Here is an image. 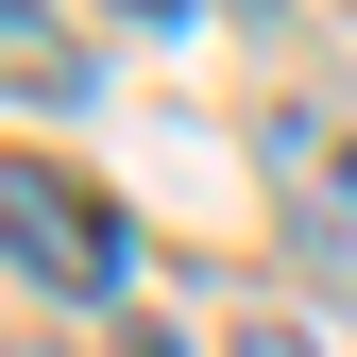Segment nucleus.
Returning <instances> with one entry per match:
<instances>
[{
    "label": "nucleus",
    "mask_w": 357,
    "mask_h": 357,
    "mask_svg": "<svg viewBox=\"0 0 357 357\" xmlns=\"http://www.w3.org/2000/svg\"><path fill=\"white\" fill-rule=\"evenodd\" d=\"M0 238H17V289H119V221L52 153H0Z\"/></svg>",
    "instance_id": "f257e3e1"
},
{
    "label": "nucleus",
    "mask_w": 357,
    "mask_h": 357,
    "mask_svg": "<svg viewBox=\"0 0 357 357\" xmlns=\"http://www.w3.org/2000/svg\"><path fill=\"white\" fill-rule=\"evenodd\" d=\"M255 153H273V188L306 204V238H357V137H324L306 102H273V119H255Z\"/></svg>",
    "instance_id": "f03ea898"
},
{
    "label": "nucleus",
    "mask_w": 357,
    "mask_h": 357,
    "mask_svg": "<svg viewBox=\"0 0 357 357\" xmlns=\"http://www.w3.org/2000/svg\"><path fill=\"white\" fill-rule=\"evenodd\" d=\"M221 357H324V340H306V324H289V306H255V324H238V340H221Z\"/></svg>",
    "instance_id": "7ed1b4c3"
},
{
    "label": "nucleus",
    "mask_w": 357,
    "mask_h": 357,
    "mask_svg": "<svg viewBox=\"0 0 357 357\" xmlns=\"http://www.w3.org/2000/svg\"><path fill=\"white\" fill-rule=\"evenodd\" d=\"M119 357H188V340H153V324H137V340H119Z\"/></svg>",
    "instance_id": "20e7f679"
}]
</instances>
